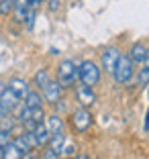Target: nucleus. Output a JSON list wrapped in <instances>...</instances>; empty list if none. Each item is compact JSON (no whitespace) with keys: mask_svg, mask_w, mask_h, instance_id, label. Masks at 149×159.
Wrapping results in <instances>:
<instances>
[{"mask_svg":"<svg viewBox=\"0 0 149 159\" xmlns=\"http://www.w3.org/2000/svg\"><path fill=\"white\" fill-rule=\"evenodd\" d=\"M78 80V67L72 59H63L57 67V82H59L61 88H70L76 84Z\"/></svg>","mask_w":149,"mask_h":159,"instance_id":"obj_1","label":"nucleus"},{"mask_svg":"<svg viewBox=\"0 0 149 159\" xmlns=\"http://www.w3.org/2000/svg\"><path fill=\"white\" fill-rule=\"evenodd\" d=\"M78 78L82 84L86 86H96L98 82H100V70H98L96 63H92V61H82L78 67Z\"/></svg>","mask_w":149,"mask_h":159,"instance_id":"obj_2","label":"nucleus"},{"mask_svg":"<svg viewBox=\"0 0 149 159\" xmlns=\"http://www.w3.org/2000/svg\"><path fill=\"white\" fill-rule=\"evenodd\" d=\"M112 75L119 84H127L131 78H133V61H131L129 55H121L117 61V66L112 70Z\"/></svg>","mask_w":149,"mask_h":159,"instance_id":"obj_3","label":"nucleus"},{"mask_svg":"<svg viewBox=\"0 0 149 159\" xmlns=\"http://www.w3.org/2000/svg\"><path fill=\"white\" fill-rule=\"evenodd\" d=\"M90 125H92V114L84 106L72 114V126H74L76 133H86L90 129Z\"/></svg>","mask_w":149,"mask_h":159,"instance_id":"obj_4","label":"nucleus"},{"mask_svg":"<svg viewBox=\"0 0 149 159\" xmlns=\"http://www.w3.org/2000/svg\"><path fill=\"white\" fill-rule=\"evenodd\" d=\"M43 98L47 100L49 104H57L61 100V86H59V82H53V80H49L45 86H43Z\"/></svg>","mask_w":149,"mask_h":159,"instance_id":"obj_5","label":"nucleus"},{"mask_svg":"<svg viewBox=\"0 0 149 159\" xmlns=\"http://www.w3.org/2000/svg\"><path fill=\"white\" fill-rule=\"evenodd\" d=\"M76 98H78V102L82 104L84 108H88V106H92V104L96 102V94L92 92V88H90V86L82 84V86H78V88H76Z\"/></svg>","mask_w":149,"mask_h":159,"instance_id":"obj_6","label":"nucleus"},{"mask_svg":"<svg viewBox=\"0 0 149 159\" xmlns=\"http://www.w3.org/2000/svg\"><path fill=\"white\" fill-rule=\"evenodd\" d=\"M19 102H21V98L10 88H4L2 92H0V104H2V108H4L6 112L14 110V108L19 106Z\"/></svg>","mask_w":149,"mask_h":159,"instance_id":"obj_7","label":"nucleus"},{"mask_svg":"<svg viewBox=\"0 0 149 159\" xmlns=\"http://www.w3.org/2000/svg\"><path fill=\"white\" fill-rule=\"evenodd\" d=\"M119 57H121V51H119L117 47H106L104 53H102V67L112 74V70H114V66H117Z\"/></svg>","mask_w":149,"mask_h":159,"instance_id":"obj_8","label":"nucleus"},{"mask_svg":"<svg viewBox=\"0 0 149 159\" xmlns=\"http://www.w3.org/2000/svg\"><path fill=\"white\" fill-rule=\"evenodd\" d=\"M33 137H35L37 147H47V143H49V139H51V133H49V129H47L43 122H39V125L33 129Z\"/></svg>","mask_w":149,"mask_h":159,"instance_id":"obj_9","label":"nucleus"},{"mask_svg":"<svg viewBox=\"0 0 149 159\" xmlns=\"http://www.w3.org/2000/svg\"><path fill=\"white\" fill-rule=\"evenodd\" d=\"M29 8H33V6H31V0H14L12 10H14V19H16V23H23V20H25Z\"/></svg>","mask_w":149,"mask_h":159,"instance_id":"obj_10","label":"nucleus"},{"mask_svg":"<svg viewBox=\"0 0 149 159\" xmlns=\"http://www.w3.org/2000/svg\"><path fill=\"white\" fill-rule=\"evenodd\" d=\"M8 88L12 90V92L16 94V96H19L21 100H23L25 96H27V94H29V84H27V82H25V80H19V78H14L12 82H10V84H8Z\"/></svg>","mask_w":149,"mask_h":159,"instance_id":"obj_11","label":"nucleus"},{"mask_svg":"<svg viewBox=\"0 0 149 159\" xmlns=\"http://www.w3.org/2000/svg\"><path fill=\"white\" fill-rule=\"evenodd\" d=\"M145 53H147V49H145V45H143V43H135V45L131 47L129 57H131V61H133V63H143Z\"/></svg>","mask_w":149,"mask_h":159,"instance_id":"obj_12","label":"nucleus"},{"mask_svg":"<svg viewBox=\"0 0 149 159\" xmlns=\"http://www.w3.org/2000/svg\"><path fill=\"white\" fill-rule=\"evenodd\" d=\"M45 126L49 129V133H51V135H55V133H61V129H63V120H61L57 114H51V116H47Z\"/></svg>","mask_w":149,"mask_h":159,"instance_id":"obj_13","label":"nucleus"},{"mask_svg":"<svg viewBox=\"0 0 149 159\" xmlns=\"http://www.w3.org/2000/svg\"><path fill=\"white\" fill-rule=\"evenodd\" d=\"M25 106L27 108H39L43 106V98L39 92H29L27 96H25Z\"/></svg>","mask_w":149,"mask_h":159,"instance_id":"obj_14","label":"nucleus"},{"mask_svg":"<svg viewBox=\"0 0 149 159\" xmlns=\"http://www.w3.org/2000/svg\"><path fill=\"white\" fill-rule=\"evenodd\" d=\"M21 157H23V153L16 149V145H14L12 141L6 147H2V159H21Z\"/></svg>","mask_w":149,"mask_h":159,"instance_id":"obj_15","label":"nucleus"},{"mask_svg":"<svg viewBox=\"0 0 149 159\" xmlns=\"http://www.w3.org/2000/svg\"><path fill=\"white\" fill-rule=\"evenodd\" d=\"M63 143H65V137H63V133H55V135H51V139H49V143H47V145L51 147L53 151H57V153L61 155V149H63Z\"/></svg>","mask_w":149,"mask_h":159,"instance_id":"obj_16","label":"nucleus"},{"mask_svg":"<svg viewBox=\"0 0 149 159\" xmlns=\"http://www.w3.org/2000/svg\"><path fill=\"white\" fill-rule=\"evenodd\" d=\"M12 143L16 145V149H19L23 155H25V153H29V151H33V147L29 145V141H27V137H25V135H19L16 139L12 141Z\"/></svg>","mask_w":149,"mask_h":159,"instance_id":"obj_17","label":"nucleus"},{"mask_svg":"<svg viewBox=\"0 0 149 159\" xmlns=\"http://www.w3.org/2000/svg\"><path fill=\"white\" fill-rule=\"evenodd\" d=\"M31 120L35 122V125H39V122L45 120V112H43V106H39V108H31Z\"/></svg>","mask_w":149,"mask_h":159,"instance_id":"obj_18","label":"nucleus"},{"mask_svg":"<svg viewBox=\"0 0 149 159\" xmlns=\"http://www.w3.org/2000/svg\"><path fill=\"white\" fill-rule=\"evenodd\" d=\"M49 82V74H47V70H41L37 71V75H35V84L39 86V88H43V86Z\"/></svg>","mask_w":149,"mask_h":159,"instance_id":"obj_19","label":"nucleus"},{"mask_svg":"<svg viewBox=\"0 0 149 159\" xmlns=\"http://www.w3.org/2000/svg\"><path fill=\"white\" fill-rule=\"evenodd\" d=\"M149 84V67L143 66L139 70V86H147Z\"/></svg>","mask_w":149,"mask_h":159,"instance_id":"obj_20","label":"nucleus"},{"mask_svg":"<svg viewBox=\"0 0 149 159\" xmlns=\"http://www.w3.org/2000/svg\"><path fill=\"white\" fill-rule=\"evenodd\" d=\"M12 6H14V0H0V14L12 12Z\"/></svg>","mask_w":149,"mask_h":159,"instance_id":"obj_21","label":"nucleus"},{"mask_svg":"<svg viewBox=\"0 0 149 159\" xmlns=\"http://www.w3.org/2000/svg\"><path fill=\"white\" fill-rule=\"evenodd\" d=\"M12 141V137H10V131H4V129H0V149L2 147H6Z\"/></svg>","mask_w":149,"mask_h":159,"instance_id":"obj_22","label":"nucleus"},{"mask_svg":"<svg viewBox=\"0 0 149 159\" xmlns=\"http://www.w3.org/2000/svg\"><path fill=\"white\" fill-rule=\"evenodd\" d=\"M74 153H76V145H74V143H63V149H61V155H65V157H72Z\"/></svg>","mask_w":149,"mask_h":159,"instance_id":"obj_23","label":"nucleus"},{"mask_svg":"<svg viewBox=\"0 0 149 159\" xmlns=\"http://www.w3.org/2000/svg\"><path fill=\"white\" fill-rule=\"evenodd\" d=\"M35 16H37V12H35V6H33V8H29L27 16H25V20H27V29H33V23H35Z\"/></svg>","mask_w":149,"mask_h":159,"instance_id":"obj_24","label":"nucleus"},{"mask_svg":"<svg viewBox=\"0 0 149 159\" xmlns=\"http://www.w3.org/2000/svg\"><path fill=\"white\" fill-rule=\"evenodd\" d=\"M43 159H59V153L57 151H53L51 147L47 145V149H45V153H43Z\"/></svg>","mask_w":149,"mask_h":159,"instance_id":"obj_25","label":"nucleus"},{"mask_svg":"<svg viewBox=\"0 0 149 159\" xmlns=\"http://www.w3.org/2000/svg\"><path fill=\"white\" fill-rule=\"evenodd\" d=\"M21 159H37V157H35V155H33L31 151H29V153H25V155H23V157H21Z\"/></svg>","mask_w":149,"mask_h":159,"instance_id":"obj_26","label":"nucleus"},{"mask_svg":"<svg viewBox=\"0 0 149 159\" xmlns=\"http://www.w3.org/2000/svg\"><path fill=\"white\" fill-rule=\"evenodd\" d=\"M143 63L149 67V49H147V53H145V59H143Z\"/></svg>","mask_w":149,"mask_h":159,"instance_id":"obj_27","label":"nucleus"},{"mask_svg":"<svg viewBox=\"0 0 149 159\" xmlns=\"http://www.w3.org/2000/svg\"><path fill=\"white\" fill-rule=\"evenodd\" d=\"M76 159H90V157H88V155H86V153H80V155H78V157H76Z\"/></svg>","mask_w":149,"mask_h":159,"instance_id":"obj_28","label":"nucleus"},{"mask_svg":"<svg viewBox=\"0 0 149 159\" xmlns=\"http://www.w3.org/2000/svg\"><path fill=\"white\" fill-rule=\"evenodd\" d=\"M43 0H31V6H37V4H41Z\"/></svg>","mask_w":149,"mask_h":159,"instance_id":"obj_29","label":"nucleus"},{"mask_svg":"<svg viewBox=\"0 0 149 159\" xmlns=\"http://www.w3.org/2000/svg\"><path fill=\"white\" fill-rule=\"evenodd\" d=\"M145 131H149V112H147V120H145Z\"/></svg>","mask_w":149,"mask_h":159,"instance_id":"obj_30","label":"nucleus"},{"mask_svg":"<svg viewBox=\"0 0 149 159\" xmlns=\"http://www.w3.org/2000/svg\"><path fill=\"white\" fill-rule=\"evenodd\" d=\"M4 112H6V110H4V108H2V104H0V118L4 116Z\"/></svg>","mask_w":149,"mask_h":159,"instance_id":"obj_31","label":"nucleus"},{"mask_svg":"<svg viewBox=\"0 0 149 159\" xmlns=\"http://www.w3.org/2000/svg\"><path fill=\"white\" fill-rule=\"evenodd\" d=\"M147 88H149V84H147Z\"/></svg>","mask_w":149,"mask_h":159,"instance_id":"obj_32","label":"nucleus"}]
</instances>
